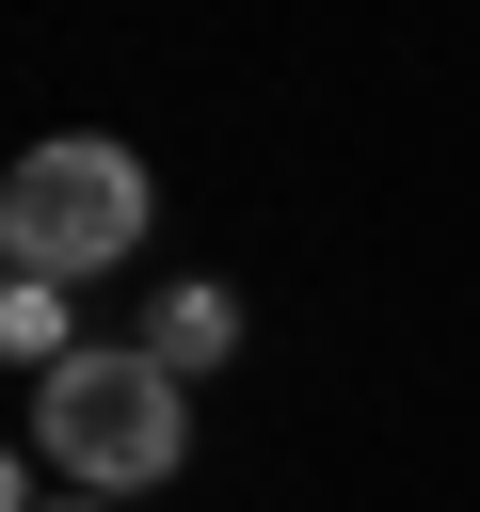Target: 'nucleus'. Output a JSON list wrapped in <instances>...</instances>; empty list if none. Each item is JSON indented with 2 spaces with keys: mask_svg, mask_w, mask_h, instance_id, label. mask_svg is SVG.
Here are the masks:
<instances>
[{
  "mask_svg": "<svg viewBox=\"0 0 480 512\" xmlns=\"http://www.w3.org/2000/svg\"><path fill=\"white\" fill-rule=\"evenodd\" d=\"M144 224H160V192H144V160L96 144V128H48V144L0 176V256H16L32 288H96V272H128Z\"/></svg>",
  "mask_w": 480,
  "mask_h": 512,
  "instance_id": "f257e3e1",
  "label": "nucleus"
},
{
  "mask_svg": "<svg viewBox=\"0 0 480 512\" xmlns=\"http://www.w3.org/2000/svg\"><path fill=\"white\" fill-rule=\"evenodd\" d=\"M32 448H48L80 496H144V480H176L192 400H176V368H144V352H64V368L32 384Z\"/></svg>",
  "mask_w": 480,
  "mask_h": 512,
  "instance_id": "f03ea898",
  "label": "nucleus"
},
{
  "mask_svg": "<svg viewBox=\"0 0 480 512\" xmlns=\"http://www.w3.org/2000/svg\"><path fill=\"white\" fill-rule=\"evenodd\" d=\"M128 352H144V368H176V384H192V368H224V352H240V304H224V288H160V304H144V336H128Z\"/></svg>",
  "mask_w": 480,
  "mask_h": 512,
  "instance_id": "7ed1b4c3",
  "label": "nucleus"
},
{
  "mask_svg": "<svg viewBox=\"0 0 480 512\" xmlns=\"http://www.w3.org/2000/svg\"><path fill=\"white\" fill-rule=\"evenodd\" d=\"M0 352H32V368H64V288H32V272H16V288H0Z\"/></svg>",
  "mask_w": 480,
  "mask_h": 512,
  "instance_id": "20e7f679",
  "label": "nucleus"
},
{
  "mask_svg": "<svg viewBox=\"0 0 480 512\" xmlns=\"http://www.w3.org/2000/svg\"><path fill=\"white\" fill-rule=\"evenodd\" d=\"M0 512H48V496H32V464H16V448H0Z\"/></svg>",
  "mask_w": 480,
  "mask_h": 512,
  "instance_id": "39448f33",
  "label": "nucleus"
},
{
  "mask_svg": "<svg viewBox=\"0 0 480 512\" xmlns=\"http://www.w3.org/2000/svg\"><path fill=\"white\" fill-rule=\"evenodd\" d=\"M48 512H128V496H80V480H64V496H48Z\"/></svg>",
  "mask_w": 480,
  "mask_h": 512,
  "instance_id": "423d86ee",
  "label": "nucleus"
}]
</instances>
